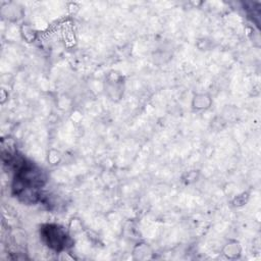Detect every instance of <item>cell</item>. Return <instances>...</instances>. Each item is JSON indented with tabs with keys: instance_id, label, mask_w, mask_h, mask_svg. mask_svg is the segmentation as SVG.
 Masks as SVG:
<instances>
[{
	"instance_id": "1",
	"label": "cell",
	"mask_w": 261,
	"mask_h": 261,
	"mask_svg": "<svg viewBox=\"0 0 261 261\" xmlns=\"http://www.w3.org/2000/svg\"><path fill=\"white\" fill-rule=\"evenodd\" d=\"M44 237L47 239L48 246L55 250H61L66 244L67 236L57 225H47L44 231Z\"/></svg>"
}]
</instances>
